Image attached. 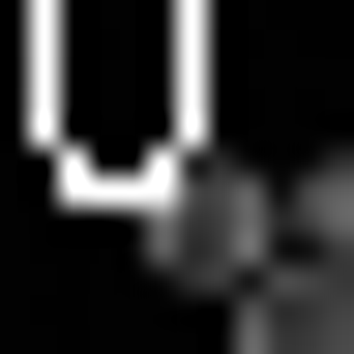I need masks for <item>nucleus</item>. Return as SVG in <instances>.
<instances>
[{"label":"nucleus","instance_id":"f257e3e1","mask_svg":"<svg viewBox=\"0 0 354 354\" xmlns=\"http://www.w3.org/2000/svg\"><path fill=\"white\" fill-rule=\"evenodd\" d=\"M148 236L236 295V354H354V207H236V177H177Z\"/></svg>","mask_w":354,"mask_h":354}]
</instances>
